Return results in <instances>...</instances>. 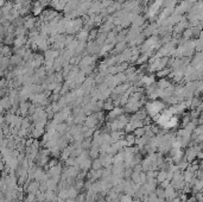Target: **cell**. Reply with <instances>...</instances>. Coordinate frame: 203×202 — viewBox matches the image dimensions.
Returning <instances> with one entry per match:
<instances>
[{
    "instance_id": "6da1fadb",
    "label": "cell",
    "mask_w": 203,
    "mask_h": 202,
    "mask_svg": "<svg viewBox=\"0 0 203 202\" xmlns=\"http://www.w3.org/2000/svg\"><path fill=\"white\" fill-rule=\"evenodd\" d=\"M164 108H165V104L159 100H151L150 102H146L145 105V112L152 119H156Z\"/></svg>"
},
{
    "instance_id": "7a4b0ae2",
    "label": "cell",
    "mask_w": 203,
    "mask_h": 202,
    "mask_svg": "<svg viewBox=\"0 0 203 202\" xmlns=\"http://www.w3.org/2000/svg\"><path fill=\"white\" fill-rule=\"evenodd\" d=\"M192 4L189 3L188 0H183V1H181V4L178 6H176V9H173V13H177V15H184L185 12H189V10L191 9Z\"/></svg>"
},
{
    "instance_id": "3957f363",
    "label": "cell",
    "mask_w": 203,
    "mask_h": 202,
    "mask_svg": "<svg viewBox=\"0 0 203 202\" xmlns=\"http://www.w3.org/2000/svg\"><path fill=\"white\" fill-rule=\"evenodd\" d=\"M124 108L123 107H119V106H115V107H113L111 111H109V113H108V116H107V119H109V121H112V120H114V119H117L118 117H120L121 114H124Z\"/></svg>"
},
{
    "instance_id": "277c9868",
    "label": "cell",
    "mask_w": 203,
    "mask_h": 202,
    "mask_svg": "<svg viewBox=\"0 0 203 202\" xmlns=\"http://www.w3.org/2000/svg\"><path fill=\"white\" fill-rule=\"evenodd\" d=\"M50 4H51V6L54 7L55 11L59 12V11H63L64 10L65 4H67V0H51Z\"/></svg>"
},
{
    "instance_id": "5b68a950",
    "label": "cell",
    "mask_w": 203,
    "mask_h": 202,
    "mask_svg": "<svg viewBox=\"0 0 203 202\" xmlns=\"http://www.w3.org/2000/svg\"><path fill=\"white\" fill-rule=\"evenodd\" d=\"M94 61H95V57H93V56H84V57H82L81 60H80V63H78V67H80V69L81 68H84V67H87V65H91V64H94Z\"/></svg>"
},
{
    "instance_id": "8992f818",
    "label": "cell",
    "mask_w": 203,
    "mask_h": 202,
    "mask_svg": "<svg viewBox=\"0 0 203 202\" xmlns=\"http://www.w3.org/2000/svg\"><path fill=\"white\" fill-rule=\"evenodd\" d=\"M61 51L58 50H55V49H48L45 50V54H44V60H56L58 56H59Z\"/></svg>"
},
{
    "instance_id": "52a82bcc",
    "label": "cell",
    "mask_w": 203,
    "mask_h": 202,
    "mask_svg": "<svg viewBox=\"0 0 203 202\" xmlns=\"http://www.w3.org/2000/svg\"><path fill=\"white\" fill-rule=\"evenodd\" d=\"M145 17H143L141 15H137V16H134V18H133V20H132V25H133V28H141L143 29V26H144V24H145Z\"/></svg>"
},
{
    "instance_id": "ba28073f",
    "label": "cell",
    "mask_w": 203,
    "mask_h": 202,
    "mask_svg": "<svg viewBox=\"0 0 203 202\" xmlns=\"http://www.w3.org/2000/svg\"><path fill=\"white\" fill-rule=\"evenodd\" d=\"M31 11H32V15L33 16H39V15H42V12L44 11V5L42 4V3H39V1H35V4H33V6L31 7Z\"/></svg>"
},
{
    "instance_id": "9c48e42d",
    "label": "cell",
    "mask_w": 203,
    "mask_h": 202,
    "mask_svg": "<svg viewBox=\"0 0 203 202\" xmlns=\"http://www.w3.org/2000/svg\"><path fill=\"white\" fill-rule=\"evenodd\" d=\"M36 22H37V19L35 17H28V18L24 19V26L28 30H32L36 26Z\"/></svg>"
},
{
    "instance_id": "30bf717a",
    "label": "cell",
    "mask_w": 203,
    "mask_h": 202,
    "mask_svg": "<svg viewBox=\"0 0 203 202\" xmlns=\"http://www.w3.org/2000/svg\"><path fill=\"white\" fill-rule=\"evenodd\" d=\"M13 44H14V50L16 49H19V48H23L26 44V37L25 36H18L13 41Z\"/></svg>"
},
{
    "instance_id": "8fae6325",
    "label": "cell",
    "mask_w": 203,
    "mask_h": 202,
    "mask_svg": "<svg viewBox=\"0 0 203 202\" xmlns=\"http://www.w3.org/2000/svg\"><path fill=\"white\" fill-rule=\"evenodd\" d=\"M88 35H89V31H86L83 29H81L77 33H76V39L78 42H87L88 41Z\"/></svg>"
},
{
    "instance_id": "7c38bea8",
    "label": "cell",
    "mask_w": 203,
    "mask_h": 202,
    "mask_svg": "<svg viewBox=\"0 0 203 202\" xmlns=\"http://www.w3.org/2000/svg\"><path fill=\"white\" fill-rule=\"evenodd\" d=\"M29 193H32V194H37L39 191V182L38 181H33L30 183L29 185Z\"/></svg>"
},
{
    "instance_id": "4fadbf2b",
    "label": "cell",
    "mask_w": 203,
    "mask_h": 202,
    "mask_svg": "<svg viewBox=\"0 0 203 202\" xmlns=\"http://www.w3.org/2000/svg\"><path fill=\"white\" fill-rule=\"evenodd\" d=\"M127 42L126 41H123V42H119V43H117V45H115V51L118 52V54H120V52H123L126 48H127V44H126Z\"/></svg>"
},
{
    "instance_id": "5bb4252c",
    "label": "cell",
    "mask_w": 203,
    "mask_h": 202,
    "mask_svg": "<svg viewBox=\"0 0 203 202\" xmlns=\"http://www.w3.org/2000/svg\"><path fill=\"white\" fill-rule=\"evenodd\" d=\"M171 71H172V70H171L170 68H164V69H162V70L157 71V76H158V77H160V78H163V77H167V76H169V74H170Z\"/></svg>"
},
{
    "instance_id": "9a60e30c",
    "label": "cell",
    "mask_w": 203,
    "mask_h": 202,
    "mask_svg": "<svg viewBox=\"0 0 203 202\" xmlns=\"http://www.w3.org/2000/svg\"><path fill=\"white\" fill-rule=\"evenodd\" d=\"M10 65V58L9 57H3V58H0V69L1 70H4V69H6L7 67Z\"/></svg>"
},
{
    "instance_id": "2e32d148",
    "label": "cell",
    "mask_w": 203,
    "mask_h": 202,
    "mask_svg": "<svg viewBox=\"0 0 203 202\" xmlns=\"http://www.w3.org/2000/svg\"><path fill=\"white\" fill-rule=\"evenodd\" d=\"M91 168L93 170H100V169H102V163H101V159L100 158H95L94 162L91 163Z\"/></svg>"
},
{
    "instance_id": "e0dca14e",
    "label": "cell",
    "mask_w": 203,
    "mask_h": 202,
    "mask_svg": "<svg viewBox=\"0 0 203 202\" xmlns=\"http://www.w3.org/2000/svg\"><path fill=\"white\" fill-rule=\"evenodd\" d=\"M113 107H115L114 104H113V100H107L106 102H104V105H102V108L105 111H111Z\"/></svg>"
},
{
    "instance_id": "ac0fdd59",
    "label": "cell",
    "mask_w": 203,
    "mask_h": 202,
    "mask_svg": "<svg viewBox=\"0 0 203 202\" xmlns=\"http://www.w3.org/2000/svg\"><path fill=\"white\" fill-rule=\"evenodd\" d=\"M91 146V138H84L81 142V148L82 149H89Z\"/></svg>"
},
{
    "instance_id": "d6986e66",
    "label": "cell",
    "mask_w": 203,
    "mask_h": 202,
    "mask_svg": "<svg viewBox=\"0 0 203 202\" xmlns=\"http://www.w3.org/2000/svg\"><path fill=\"white\" fill-rule=\"evenodd\" d=\"M134 136H136V138H139V137H143L144 134H145V127L143 126V127H139V129H137V130H134L133 132H132Z\"/></svg>"
},
{
    "instance_id": "ffe728a7",
    "label": "cell",
    "mask_w": 203,
    "mask_h": 202,
    "mask_svg": "<svg viewBox=\"0 0 203 202\" xmlns=\"http://www.w3.org/2000/svg\"><path fill=\"white\" fill-rule=\"evenodd\" d=\"M147 61H149V56H147L146 54H144V55H141V56L138 57L137 63H138V64H144V63L147 62Z\"/></svg>"
},
{
    "instance_id": "44dd1931",
    "label": "cell",
    "mask_w": 203,
    "mask_h": 202,
    "mask_svg": "<svg viewBox=\"0 0 203 202\" xmlns=\"http://www.w3.org/2000/svg\"><path fill=\"white\" fill-rule=\"evenodd\" d=\"M191 121V118H190V116H189V113H184L183 114V118H182V125L183 126H185L188 123H190Z\"/></svg>"
},
{
    "instance_id": "7402d4cb",
    "label": "cell",
    "mask_w": 203,
    "mask_h": 202,
    "mask_svg": "<svg viewBox=\"0 0 203 202\" xmlns=\"http://www.w3.org/2000/svg\"><path fill=\"white\" fill-rule=\"evenodd\" d=\"M189 3H191V4H194V3H196V1H198V0H188Z\"/></svg>"
},
{
    "instance_id": "603a6c76",
    "label": "cell",
    "mask_w": 203,
    "mask_h": 202,
    "mask_svg": "<svg viewBox=\"0 0 203 202\" xmlns=\"http://www.w3.org/2000/svg\"><path fill=\"white\" fill-rule=\"evenodd\" d=\"M4 168V165H3V163L1 162H0V169H3Z\"/></svg>"
},
{
    "instance_id": "cb8c5ba5",
    "label": "cell",
    "mask_w": 203,
    "mask_h": 202,
    "mask_svg": "<svg viewBox=\"0 0 203 202\" xmlns=\"http://www.w3.org/2000/svg\"><path fill=\"white\" fill-rule=\"evenodd\" d=\"M136 1H140V0H136Z\"/></svg>"
}]
</instances>
